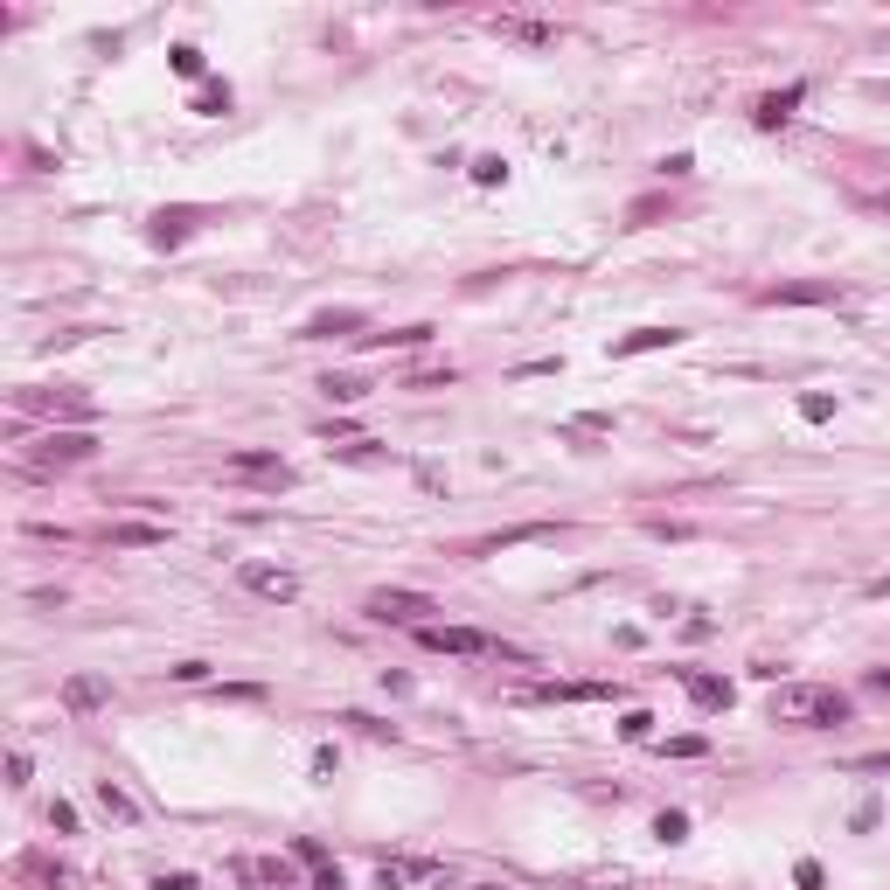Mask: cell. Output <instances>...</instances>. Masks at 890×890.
I'll return each mask as SVG.
<instances>
[{"instance_id": "8fae6325", "label": "cell", "mask_w": 890, "mask_h": 890, "mask_svg": "<svg viewBox=\"0 0 890 890\" xmlns=\"http://www.w3.org/2000/svg\"><path fill=\"white\" fill-rule=\"evenodd\" d=\"M675 341H682V327H633V334L612 341V362H626V355H654V348H675Z\"/></svg>"}, {"instance_id": "7a4b0ae2", "label": "cell", "mask_w": 890, "mask_h": 890, "mask_svg": "<svg viewBox=\"0 0 890 890\" xmlns=\"http://www.w3.org/2000/svg\"><path fill=\"white\" fill-rule=\"evenodd\" d=\"M362 612H369L376 626H425V619L439 612V598H425V592H390V585H383V592L362 598Z\"/></svg>"}, {"instance_id": "8992f818", "label": "cell", "mask_w": 890, "mask_h": 890, "mask_svg": "<svg viewBox=\"0 0 890 890\" xmlns=\"http://www.w3.org/2000/svg\"><path fill=\"white\" fill-rule=\"evenodd\" d=\"M487 28L501 42H522V49H557V21H536V14H494Z\"/></svg>"}, {"instance_id": "7c38bea8", "label": "cell", "mask_w": 890, "mask_h": 890, "mask_svg": "<svg viewBox=\"0 0 890 890\" xmlns=\"http://www.w3.org/2000/svg\"><path fill=\"white\" fill-rule=\"evenodd\" d=\"M105 703H112V689H105L98 675H70V682H63V710H70V717H91V710H105Z\"/></svg>"}, {"instance_id": "6da1fadb", "label": "cell", "mask_w": 890, "mask_h": 890, "mask_svg": "<svg viewBox=\"0 0 890 890\" xmlns=\"http://www.w3.org/2000/svg\"><path fill=\"white\" fill-rule=\"evenodd\" d=\"M772 724H793V731H835V724H849L856 717V703L842 696V689H814V682H786V689H772Z\"/></svg>"}, {"instance_id": "603a6c76", "label": "cell", "mask_w": 890, "mask_h": 890, "mask_svg": "<svg viewBox=\"0 0 890 890\" xmlns=\"http://www.w3.org/2000/svg\"><path fill=\"white\" fill-rule=\"evenodd\" d=\"M703 751H710L703 738H668V758H703Z\"/></svg>"}, {"instance_id": "83f0119b", "label": "cell", "mask_w": 890, "mask_h": 890, "mask_svg": "<svg viewBox=\"0 0 890 890\" xmlns=\"http://www.w3.org/2000/svg\"><path fill=\"white\" fill-rule=\"evenodd\" d=\"M877 209H884V216H890V195H877Z\"/></svg>"}, {"instance_id": "e0dca14e", "label": "cell", "mask_w": 890, "mask_h": 890, "mask_svg": "<svg viewBox=\"0 0 890 890\" xmlns=\"http://www.w3.org/2000/svg\"><path fill=\"white\" fill-rule=\"evenodd\" d=\"M98 807H105L112 821H133V814H140V807H133V800H126V793H119L112 779H98Z\"/></svg>"}, {"instance_id": "52a82bcc", "label": "cell", "mask_w": 890, "mask_h": 890, "mask_svg": "<svg viewBox=\"0 0 890 890\" xmlns=\"http://www.w3.org/2000/svg\"><path fill=\"white\" fill-rule=\"evenodd\" d=\"M362 327H369L362 306H327V313H313V320L299 327V341H334V334H355V341H362Z\"/></svg>"}, {"instance_id": "cb8c5ba5", "label": "cell", "mask_w": 890, "mask_h": 890, "mask_svg": "<svg viewBox=\"0 0 890 890\" xmlns=\"http://www.w3.org/2000/svg\"><path fill=\"white\" fill-rule=\"evenodd\" d=\"M793 884H800V890H821V863H793Z\"/></svg>"}, {"instance_id": "277c9868", "label": "cell", "mask_w": 890, "mask_h": 890, "mask_svg": "<svg viewBox=\"0 0 890 890\" xmlns=\"http://www.w3.org/2000/svg\"><path fill=\"white\" fill-rule=\"evenodd\" d=\"M418 640H425L432 654H508V661H522L515 647H501V640H487V633H473V626H418Z\"/></svg>"}, {"instance_id": "4316f807", "label": "cell", "mask_w": 890, "mask_h": 890, "mask_svg": "<svg viewBox=\"0 0 890 890\" xmlns=\"http://www.w3.org/2000/svg\"><path fill=\"white\" fill-rule=\"evenodd\" d=\"M870 598H890V578H877V585H870Z\"/></svg>"}, {"instance_id": "484cf974", "label": "cell", "mask_w": 890, "mask_h": 890, "mask_svg": "<svg viewBox=\"0 0 890 890\" xmlns=\"http://www.w3.org/2000/svg\"><path fill=\"white\" fill-rule=\"evenodd\" d=\"M313 890H348V884H341V870H320V877H313Z\"/></svg>"}, {"instance_id": "44dd1931", "label": "cell", "mask_w": 890, "mask_h": 890, "mask_svg": "<svg viewBox=\"0 0 890 890\" xmlns=\"http://www.w3.org/2000/svg\"><path fill=\"white\" fill-rule=\"evenodd\" d=\"M167 63H174V77H202V49H188V42L167 49Z\"/></svg>"}, {"instance_id": "3957f363", "label": "cell", "mask_w": 890, "mask_h": 890, "mask_svg": "<svg viewBox=\"0 0 890 890\" xmlns=\"http://www.w3.org/2000/svg\"><path fill=\"white\" fill-rule=\"evenodd\" d=\"M835 299H849L842 279H779L758 293V306H835Z\"/></svg>"}, {"instance_id": "9a60e30c", "label": "cell", "mask_w": 890, "mask_h": 890, "mask_svg": "<svg viewBox=\"0 0 890 890\" xmlns=\"http://www.w3.org/2000/svg\"><path fill=\"white\" fill-rule=\"evenodd\" d=\"M112 543L119 550H153V543H167V529L160 522H112Z\"/></svg>"}, {"instance_id": "d6986e66", "label": "cell", "mask_w": 890, "mask_h": 890, "mask_svg": "<svg viewBox=\"0 0 890 890\" xmlns=\"http://www.w3.org/2000/svg\"><path fill=\"white\" fill-rule=\"evenodd\" d=\"M320 390H327L334 404H355V397H362L369 383H362V376H320Z\"/></svg>"}, {"instance_id": "4fadbf2b", "label": "cell", "mask_w": 890, "mask_h": 890, "mask_svg": "<svg viewBox=\"0 0 890 890\" xmlns=\"http://www.w3.org/2000/svg\"><path fill=\"white\" fill-rule=\"evenodd\" d=\"M800 98H807V84H786V91L758 98V126H786V119L800 112Z\"/></svg>"}, {"instance_id": "f1b7e54d", "label": "cell", "mask_w": 890, "mask_h": 890, "mask_svg": "<svg viewBox=\"0 0 890 890\" xmlns=\"http://www.w3.org/2000/svg\"><path fill=\"white\" fill-rule=\"evenodd\" d=\"M877 98H890V84H877Z\"/></svg>"}, {"instance_id": "2e32d148", "label": "cell", "mask_w": 890, "mask_h": 890, "mask_svg": "<svg viewBox=\"0 0 890 890\" xmlns=\"http://www.w3.org/2000/svg\"><path fill=\"white\" fill-rule=\"evenodd\" d=\"M195 112H202V119H223V112H230V84H202V91H195Z\"/></svg>"}, {"instance_id": "ac0fdd59", "label": "cell", "mask_w": 890, "mask_h": 890, "mask_svg": "<svg viewBox=\"0 0 890 890\" xmlns=\"http://www.w3.org/2000/svg\"><path fill=\"white\" fill-rule=\"evenodd\" d=\"M188 237V209H174V216H153V244H181Z\"/></svg>"}, {"instance_id": "30bf717a", "label": "cell", "mask_w": 890, "mask_h": 890, "mask_svg": "<svg viewBox=\"0 0 890 890\" xmlns=\"http://www.w3.org/2000/svg\"><path fill=\"white\" fill-rule=\"evenodd\" d=\"M522 543H557V522H522V529H501V536H480L466 557H501V550H522Z\"/></svg>"}, {"instance_id": "9c48e42d", "label": "cell", "mask_w": 890, "mask_h": 890, "mask_svg": "<svg viewBox=\"0 0 890 890\" xmlns=\"http://www.w3.org/2000/svg\"><path fill=\"white\" fill-rule=\"evenodd\" d=\"M237 578H244V592L251 598H272V605H293L299 598V578L293 571H272V564H244Z\"/></svg>"}, {"instance_id": "7402d4cb", "label": "cell", "mask_w": 890, "mask_h": 890, "mask_svg": "<svg viewBox=\"0 0 890 890\" xmlns=\"http://www.w3.org/2000/svg\"><path fill=\"white\" fill-rule=\"evenodd\" d=\"M800 418H807V425H828V418H835V397H800Z\"/></svg>"}, {"instance_id": "5bb4252c", "label": "cell", "mask_w": 890, "mask_h": 890, "mask_svg": "<svg viewBox=\"0 0 890 890\" xmlns=\"http://www.w3.org/2000/svg\"><path fill=\"white\" fill-rule=\"evenodd\" d=\"M689 703L696 710H731V682L724 675H689Z\"/></svg>"}, {"instance_id": "d4e9b609", "label": "cell", "mask_w": 890, "mask_h": 890, "mask_svg": "<svg viewBox=\"0 0 890 890\" xmlns=\"http://www.w3.org/2000/svg\"><path fill=\"white\" fill-rule=\"evenodd\" d=\"M153 890H195V877H181V870H174V877H153Z\"/></svg>"}, {"instance_id": "5b68a950", "label": "cell", "mask_w": 890, "mask_h": 890, "mask_svg": "<svg viewBox=\"0 0 890 890\" xmlns=\"http://www.w3.org/2000/svg\"><path fill=\"white\" fill-rule=\"evenodd\" d=\"M230 473H237V480H251V487H272V494H279V487H293V466H286L279 452H230Z\"/></svg>"}, {"instance_id": "ba28073f", "label": "cell", "mask_w": 890, "mask_h": 890, "mask_svg": "<svg viewBox=\"0 0 890 890\" xmlns=\"http://www.w3.org/2000/svg\"><path fill=\"white\" fill-rule=\"evenodd\" d=\"M91 452H98L91 432H49V439L35 445V466H84Z\"/></svg>"}, {"instance_id": "ffe728a7", "label": "cell", "mask_w": 890, "mask_h": 890, "mask_svg": "<svg viewBox=\"0 0 890 890\" xmlns=\"http://www.w3.org/2000/svg\"><path fill=\"white\" fill-rule=\"evenodd\" d=\"M654 835H661V842H682V835H689V814H682V807L654 814Z\"/></svg>"}]
</instances>
